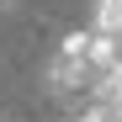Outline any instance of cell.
<instances>
[{
  "label": "cell",
  "instance_id": "6da1fadb",
  "mask_svg": "<svg viewBox=\"0 0 122 122\" xmlns=\"http://www.w3.org/2000/svg\"><path fill=\"white\" fill-rule=\"evenodd\" d=\"M90 43H96V32H69L64 43H58V53L48 58V85L58 96H80L96 85V58H90Z\"/></svg>",
  "mask_w": 122,
  "mask_h": 122
},
{
  "label": "cell",
  "instance_id": "7a4b0ae2",
  "mask_svg": "<svg viewBox=\"0 0 122 122\" xmlns=\"http://www.w3.org/2000/svg\"><path fill=\"white\" fill-rule=\"evenodd\" d=\"M96 32L122 37V0H96Z\"/></svg>",
  "mask_w": 122,
  "mask_h": 122
}]
</instances>
